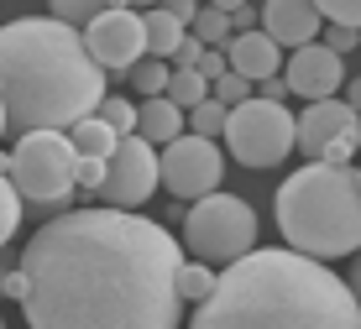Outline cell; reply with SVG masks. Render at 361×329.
Returning <instances> with one entry per match:
<instances>
[{
    "label": "cell",
    "mask_w": 361,
    "mask_h": 329,
    "mask_svg": "<svg viewBox=\"0 0 361 329\" xmlns=\"http://www.w3.org/2000/svg\"><path fill=\"white\" fill-rule=\"evenodd\" d=\"M283 79H288L293 94L304 99H330L345 89V58L335 53L330 42H304L293 47V58L283 63Z\"/></svg>",
    "instance_id": "cell-12"
},
{
    "label": "cell",
    "mask_w": 361,
    "mask_h": 329,
    "mask_svg": "<svg viewBox=\"0 0 361 329\" xmlns=\"http://www.w3.org/2000/svg\"><path fill=\"white\" fill-rule=\"evenodd\" d=\"M84 42H90V53L99 58V68H105V73L136 68V63L147 58V11H136V6L99 11L90 27H84Z\"/></svg>",
    "instance_id": "cell-11"
},
{
    "label": "cell",
    "mask_w": 361,
    "mask_h": 329,
    "mask_svg": "<svg viewBox=\"0 0 361 329\" xmlns=\"http://www.w3.org/2000/svg\"><path fill=\"white\" fill-rule=\"evenodd\" d=\"M189 329H361V298L319 256L272 246L220 267Z\"/></svg>",
    "instance_id": "cell-2"
},
{
    "label": "cell",
    "mask_w": 361,
    "mask_h": 329,
    "mask_svg": "<svg viewBox=\"0 0 361 329\" xmlns=\"http://www.w3.org/2000/svg\"><path fill=\"white\" fill-rule=\"evenodd\" d=\"M298 147V116L278 105V99L252 94L246 105H231L226 116V151L241 168H278Z\"/></svg>",
    "instance_id": "cell-7"
},
{
    "label": "cell",
    "mask_w": 361,
    "mask_h": 329,
    "mask_svg": "<svg viewBox=\"0 0 361 329\" xmlns=\"http://www.w3.org/2000/svg\"><path fill=\"white\" fill-rule=\"evenodd\" d=\"M231 21H235V32H257V27H262V11L241 6V11H231Z\"/></svg>",
    "instance_id": "cell-34"
},
{
    "label": "cell",
    "mask_w": 361,
    "mask_h": 329,
    "mask_svg": "<svg viewBox=\"0 0 361 329\" xmlns=\"http://www.w3.org/2000/svg\"><path fill=\"white\" fill-rule=\"evenodd\" d=\"M194 37L204 47H226L231 37H235V21H231V11H220V6H204L194 16Z\"/></svg>",
    "instance_id": "cell-21"
},
{
    "label": "cell",
    "mask_w": 361,
    "mask_h": 329,
    "mask_svg": "<svg viewBox=\"0 0 361 329\" xmlns=\"http://www.w3.org/2000/svg\"><path fill=\"white\" fill-rule=\"evenodd\" d=\"M226 58H231L235 73H246V79H257V84L272 79V73H283V42L267 37L262 27L257 32H235L226 42Z\"/></svg>",
    "instance_id": "cell-14"
},
{
    "label": "cell",
    "mask_w": 361,
    "mask_h": 329,
    "mask_svg": "<svg viewBox=\"0 0 361 329\" xmlns=\"http://www.w3.org/2000/svg\"><path fill=\"white\" fill-rule=\"evenodd\" d=\"M126 79H131V89L136 94H168V79H173V63L168 58H152V53H147L142 63H136V68H126Z\"/></svg>",
    "instance_id": "cell-19"
},
{
    "label": "cell",
    "mask_w": 361,
    "mask_h": 329,
    "mask_svg": "<svg viewBox=\"0 0 361 329\" xmlns=\"http://www.w3.org/2000/svg\"><path fill=\"white\" fill-rule=\"evenodd\" d=\"M116 0H47V16H58V21H68V27H90V21L99 16V11H110Z\"/></svg>",
    "instance_id": "cell-22"
},
{
    "label": "cell",
    "mask_w": 361,
    "mask_h": 329,
    "mask_svg": "<svg viewBox=\"0 0 361 329\" xmlns=\"http://www.w3.org/2000/svg\"><path fill=\"white\" fill-rule=\"evenodd\" d=\"M183 37H189V27H183L168 6H152V11H147V53H152V58H168V63H173V53H178Z\"/></svg>",
    "instance_id": "cell-16"
},
{
    "label": "cell",
    "mask_w": 361,
    "mask_h": 329,
    "mask_svg": "<svg viewBox=\"0 0 361 329\" xmlns=\"http://www.w3.org/2000/svg\"><path fill=\"white\" fill-rule=\"evenodd\" d=\"M183 251L209 267H231L246 251H257V209L241 194H204L183 209Z\"/></svg>",
    "instance_id": "cell-6"
},
{
    "label": "cell",
    "mask_w": 361,
    "mask_h": 329,
    "mask_svg": "<svg viewBox=\"0 0 361 329\" xmlns=\"http://www.w3.org/2000/svg\"><path fill=\"white\" fill-rule=\"evenodd\" d=\"M215 277H220V267H209V261H199V256H183V267H178L183 303H204L209 293H215Z\"/></svg>",
    "instance_id": "cell-18"
},
{
    "label": "cell",
    "mask_w": 361,
    "mask_h": 329,
    "mask_svg": "<svg viewBox=\"0 0 361 329\" xmlns=\"http://www.w3.org/2000/svg\"><path fill=\"white\" fill-rule=\"evenodd\" d=\"M262 32L283 47H304L325 32V11L314 0H262Z\"/></svg>",
    "instance_id": "cell-13"
},
{
    "label": "cell",
    "mask_w": 361,
    "mask_h": 329,
    "mask_svg": "<svg viewBox=\"0 0 361 329\" xmlns=\"http://www.w3.org/2000/svg\"><path fill=\"white\" fill-rule=\"evenodd\" d=\"M99 116L116 125L121 136L136 131V120H142V99H121V94H105V105H99Z\"/></svg>",
    "instance_id": "cell-25"
},
{
    "label": "cell",
    "mask_w": 361,
    "mask_h": 329,
    "mask_svg": "<svg viewBox=\"0 0 361 329\" xmlns=\"http://www.w3.org/2000/svg\"><path fill=\"white\" fill-rule=\"evenodd\" d=\"M257 94H262V99H278V105H283V99H288L293 89H288V79H283V73H272V79L257 84Z\"/></svg>",
    "instance_id": "cell-32"
},
{
    "label": "cell",
    "mask_w": 361,
    "mask_h": 329,
    "mask_svg": "<svg viewBox=\"0 0 361 329\" xmlns=\"http://www.w3.org/2000/svg\"><path fill=\"white\" fill-rule=\"evenodd\" d=\"M152 188H163V157L152 151L147 136H121L116 151H110V168H105V183H99V199L116 209H136L152 199Z\"/></svg>",
    "instance_id": "cell-10"
},
{
    "label": "cell",
    "mask_w": 361,
    "mask_h": 329,
    "mask_svg": "<svg viewBox=\"0 0 361 329\" xmlns=\"http://www.w3.org/2000/svg\"><path fill=\"white\" fill-rule=\"evenodd\" d=\"M6 298H27V267H16V272H6Z\"/></svg>",
    "instance_id": "cell-35"
},
{
    "label": "cell",
    "mask_w": 361,
    "mask_h": 329,
    "mask_svg": "<svg viewBox=\"0 0 361 329\" xmlns=\"http://www.w3.org/2000/svg\"><path fill=\"white\" fill-rule=\"evenodd\" d=\"M226 68H231V58H226V47H209V53H204V58H199V73H204V79H209V84H215V79H220V73H226Z\"/></svg>",
    "instance_id": "cell-31"
},
{
    "label": "cell",
    "mask_w": 361,
    "mask_h": 329,
    "mask_svg": "<svg viewBox=\"0 0 361 329\" xmlns=\"http://www.w3.org/2000/svg\"><path fill=\"white\" fill-rule=\"evenodd\" d=\"M0 105L16 131L73 125L105 105V68L79 27L21 16L0 27Z\"/></svg>",
    "instance_id": "cell-3"
},
{
    "label": "cell",
    "mask_w": 361,
    "mask_h": 329,
    "mask_svg": "<svg viewBox=\"0 0 361 329\" xmlns=\"http://www.w3.org/2000/svg\"><path fill=\"white\" fill-rule=\"evenodd\" d=\"M226 116H231V105H220V99L209 94L189 110V125H194V136H226Z\"/></svg>",
    "instance_id": "cell-24"
},
{
    "label": "cell",
    "mask_w": 361,
    "mask_h": 329,
    "mask_svg": "<svg viewBox=\"0 0 361 329\" xmlns=\"http://www.w3.org/2000/svg\"><path fill=\"white\" fill-rule=\"evenodd\" d=\"M298 151L309 162L351 168V157L361 151V116L351 110V99H341V94L309 99V110L298 116Z\"/></svg>",
    "instance_id": "cell-8"
},
{
    "label": "cell",
    "mask_w": 361,
    "mask_h": 329,
    "mask_svg": "<svg viewBox=\"0 0 361 329\" xmlns=\"http://www.w3.org/2000/svg\"><path fill=\"white\" fill-rule=\"evenodd\" d=\"M0 293H6V267H0Z\"/></svg>",
    "instance_id": "cell-41"
},
{
    "label": "cell",
    "mask_w": 361,
    "mask_h": 329,
    "mask_svg": "<svg viewBox=\"0 0 361 329\" xmlns=\"http://www.w3.org/2000/svg\"><path fill=\"white\" fill-rule=\"evenodd\" d=\"M220 178H226V151L215 147V136H194L183 131L178 142L163 147V188L183 204L215 194Z\"/></svg>",
    "instance_id": "cell-9"
},
{
    "label": "cell",
    "mask_w": 361,
    "mask_h": 329,
    "mask_svg": "<svg viewBox=\"0 0 361 329\" xmlns=\"http://www.w3.org/2000/svg\"><path fill=\"white\" fill-rule=\"evenodd\" d=\"M325 42L345 58V53H356V47H361V27H345V21H325Z\"/></svg>",
    "instance_id": "cell-27"
},
{
    "label": "cell",
    "mask_w": 361,
    "mask_h": 329,
    "mask_svg": "<svg viewBox=\"0 0 361 329\" xmlns=\"http://www.w3.org/2000/svg\"><path fill=\"white\" fill-rule=\"evenodd\" d=\"M105 168H110V157H79V188L99 194V183H105Z\"/></svg>",
    "instance_id": "cell-29"
},
{
    "label": "cell",
    "mask_w": 361,
    "mask_h": 329,
    "mask_svg": "<svg viewBox=\"0 0 361 329\" xmlns=\"http://www.w3.org/2000/svg\"><path fill=\"white\" fill-rule=\"evenodd\" d=\"M209 94H215V84H209L199 68H173V79H168V99H173V105L194 110L199 99H209Z\"/></svg>",
    "instance_id": "cell-20"
},
{
    "label": "cell",
    "mask_w": 361,
    "mask_h": 329,
    "mask_svg": "<svg viewBox=\"0 0 361 329\" xmlns=\"http://www.w3.org/2000/svg\"><path fill=\"white\" fill-rule=\"evenodd\" d=\"M116 6H136V11H152L157 0H116Z\"/></svg>",
    "instance_id": "cell-38"
},
{
    "label": "cell",
    "mask_w": 361,
    "mask_h": 329,
    "mask_svg": "<svg viewBox=\"0 0 361 329\" xmlns=\"http://www.w3.org/2000/svg\"><path fill=\"white\" fill-rule=\"evenodd\" d=\"M356 183H361V168H356Z\"/></svg>",
    "instance_id": "cell-42"
},
{
    "label": "cell",
    "mask_w": 361,
    "mask_h": 329,
    "mask_svg": "<svg viewBox=\"0 0 361 329\" xmlns=\"http://www.w3.org/2000/svg\"><path fill=\"white\" fill-rule=\"evenodd\" d=\"M183 125H189V110L173 105L168 94H147L142 99V120H136V136H147L152 147H168L183 136Z\"/></svg>",
    "instance_id": "cell-15"
},
{
    "label": "cell",
    "mask_w": 361,
    "mask_h": 329,
    "mask_svg": "<svg viewBox=\"0 0 361 329\" xmlns=\"http://www.w3.org/2000/svg\"><path fill=\"white\" fill-rule=\"evenodd\" d=\"M189 251L136 209H63L21 251L27 329H178Z\"/></svg>",
    "instance_id": "cell-1"
},
{
    "label": "cell",
    "mask_w": 361,
    "mask_h": 329,
    "mask_svg": "<svg viewBox=\"0 0 361 329\" xmlns=\"http://www.w3.org/2000/svg\"><path fill=\"white\" fill-rule=\"evenodd\" d=\"M68 136H73V147H79V157H110L116 142H121V131L99 116V110H94V116H84V120H73Z\"/></svg>",
    "instance_id": "cell-17"
},
{
    "label": "cell",
    "mask_w": 361,
    "mask_h": 329,
    "mask_svg": "<svg viewBox=\"0 0 361 329\" xmlns=\"http://www.w3.org/2000/svg\"><path fill=\"white\" fill-rule=\"evenodd\" d=\"M345 283H351V293L361 298V251H356V267H351V277H345Z\"/></svg>",
    "instance_id": "cell-37"
},
{
    "label": "cell",
    "mask_w": 361,
    "mask_h": 329,
    "mask_svg": "<svg viewBox=\"0 0 361 329\" xmlns=\"http://www.w3.org/2000/svg\"><path fill=\"white\" fill-rule=\"evenodd\" d=\"M157 6H168L173 16L183 21V27H194V16H199V11H204V6H199V0H157Z\"/></svg>",
    "instance_id": "cell-33"
},
{
    "label": "cell",
    "mask_w": 361,
    "mask_h": 329,
    "mask_svg": "<svg viewBox=\"0 0 361 329\" xmlns=\"http://www.w3.org/2000/svg\"><path fill=\"white\" fill-rule=\"evenodd\" d=\"M11 183L21 188L32 214L53 220L58 209H68L73 194H79V147H73V136L58 131V125L21 131L16 147H11Z\"/></svg>",
    "instance_id": "cell-5"
},
{
    "label": "cell",
    "mask_w": 361,
    "mask_h": 329,
    "mask_svg": "<svg viewBox=\"0 0 361 329\" xmlns=\"http://www.w3.org/2000/svg\"><path fill=\"white\" fill-rule=\"evenodd\" d=\"M209 6H220V11H241L246 0H209Z\"/></svg>",
    "instance_id": "cell-39"
},
{
    "label": "cell",
    "mask_w": 361,
    "mask_h": 329,
    "mask_svg": "<svg viewBox=\"0 0 361 329\" xmlns=\"http://www.w3.org/2000/svg\"><path fill=\"white\" fill-rule=\"evenodd\" d=\"M0 329H6V319H0Z\"/></svg>",
    "instance_id": "cell-43"
},
{
    "label": "cell",
    "mask_w": 361,
    "mask_h": 329,
    "mask_svg": "<svg viewBox=\"0 0 361 329\" xmlns=\"http://www.w3.org/2000/svg\"><path fill=\"white\" fill-rule=\"evenodd\" d=\"M252 94H257V79H246V73H235V68H226L215 79V99L220 105H246Z\"/></svg>",
    "instance_id": "cell-26"
},
{
    "label": "cell",
    "mask_w": 361,
    "mask_h": 329,
    "mask_svg": "<svg viewBox=\"0 0 361 329\" xmlns=\"http://www.w3.org/2000/svg\"><path fill=\"white\" fill-rule=\"evenodd\" d=\"M325 11V21H345V27H361V0H314Z\"/></svg>",
    "instance_id": "cell-28"
},
{
    "label": "cell",
    "mask_w": 361,
    "mask_h": 329,
    "mask_svg": "<svg viewBox=\"0 0 361 329\" xmlns=\"http://www.w3.org/2000/svg\"><path fill=\"white\" fill-rule=\"evenodd\" d=\"M6 125H11V120H6V105H0V136H6Z\"/></svg>",
    "instance_id": "cell-40"
},
{
    "label": "cell",
    "mask_w": 361,
    "mask_h": 329,
    "mask_svg": "<svg viewBox=\"0 0 361 329\" xmlns=\"http://www.w3.org/2000/svg\"><path fill=\"white\" fill-rule=\"evenodd\" d=\"M21 214H27V199H21V188L0 173V246L21 230Z\"/></svg>",
    "instance_id": "cell-23"
},
{
    "label": "cell",
    "mask_w": 361,
    "mask_h": 329,
    "mask_svg": "<svg viewBox=\"0 0 361 329\" xmlns=\"http://www.w3.org/2000/svg\"><path fill=\"white\" fill-rule=\"evenodd\" d=\"M278 214V235L293 251L319 261H341L361 251V183L356 168H335V162H309L293 168L278 183L272 199Z\"/></svg>",
    "instance_id": "cell-4"
},
{
    "label": "cell",
    "mask_w": 361,
    "mask_h": 329,
    "mask_svg": "<svg viewBox=\"0 0 361 329\" xmlns=\"http://www.w3.org/2000/svg\"><path fill=\"white\" fill-rule=\"evenodd\" d=\"M345 99H351V110L361 116V73H356V79H345Z\"/></svg>",
    "instance_id": "cell-36"
},
{
    "label": "cell",
    "mask_w": 361,
    "mask_h": 329,
    "mask_svg": "<svg viewBox=\"0 0 361 329\" xmlns=\"http://www.w3.org/2000/svg\"><path fill=\"white\" fill-rule=\"evenodd\" d=\"M204 53H209V47L199 42L194 27H189V37H183V42H178V53H173V68H199V58H204Z\"/></svg>",
    "instance_id": "cell-30"
}]
</instances>
